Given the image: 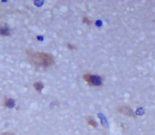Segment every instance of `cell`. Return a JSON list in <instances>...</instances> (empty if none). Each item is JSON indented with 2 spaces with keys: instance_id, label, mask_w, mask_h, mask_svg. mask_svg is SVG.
<instances>
[{
  "instance_id": "6",
  "label": "cell",
  "mask_w": 155,
  "mask_h": 135,
  "mask_svg": "<svg viewBox=\"0 0 155 135\" xmlns=\"http://www.w3.org/2000/svg\"><path fill=\"white\" fill-rule=\"evenodd\" d=\"M82 22L87 25H90L91 23V21L86 17H84L82 18Z\"/></svg>"
},
{
  "instance_id": "8",
  "label": "cell",
  "mask_w": 155,
  "mask_h": 135,
  "mask_svg": "<svg viewBox=\"0 0 155 135\" xmlns=\"http://www.w3.org/2000/svg\"><path fill=\"white\" fill-rule=\"evenodd\" d=\"M0 135H15V133H10V132H6V133H2Z\"/></svg>"
},
{
  "instance_id": "2",
  "label": "cell",
  "mask_w": 155,
  "mask_h": 135,
  "mask_svg": "<svg viewBox=\"0 0 155 135\" xmlns=\"http://www.w3.org/2000/svg\"><path fill=\"white\" fill-rule=\"evenodd\" d=\"M83 78L86 83L91 87H100L103 84V80L101 76L86 73L83 76Z\"/></svg>"
},
{
  "instance_id": "5",
  "label": "cell",
  "mask_w": 155,
  "mask_h": 135,
  "mask_svg": "<svg viewBox=\"0 0 155 135\" xmlns=\"http://www.w3.org/2000/svg\"><path fill=\"white\" fill-rule=\"evenodd\" d=\"M87 123L88 125L91 126L93 128H97L98 127V124L96 121H94L93 119L88 118L87 119Z\"/></svg>"
},
{
  "instance_id": "7",
  "label": "cell",
  "mask_w": 155,
  "mask_h": 135,
  "mask_svg": "<svg viewBox=\"0 0 155 135\" xmlns=\"http://www.w3.org/2000/svg\"><path fill=\"white\" fill-rule=\"evenodd\" d=\"M67 47L69 49V50H73L76 49L75 46H73L71 44H67Z\"/></svg>"
},
{
  "instance_id": "4",
  "label": "cell",
  "mask_w": 155,
  "mask_h": 135,
  "mask_svg": "<svg viewBox=\"0 0 155 135\" xmlns=\"http://www.w3.org/2000/svg\"><path fill=\"white\" fill-rule=\"evenodd\" d=\"M34 85L36 90L39 92H41L42 89H44V85L40 82H37L36 83H34Z\"/></svg>"
},
{
  "instance_id": "1",
  "label": "cell",
  "mask_w": 155,
  "mask_h": 135,
  "mask_svg": "<svg viewBox=\"0 0 155 135\" xmlns=\"http://www.w3.org/2000/svg\"><path fill=\"white\" fill-rule=\"evenodd\" d=\"M28 56L30 63L37 67L48 68L54 63V59L51 54L45 52H30Z\"/></svg>"
},
{
  "instance_id": "3",
  "label": "cell",
  "mask_w": 155,
  "mask_h": 135,
  "mask_svg": "<svg viewBox=\"0 0 155 135\" xmlns=\"http://www.w3.org/2000/svg\"><path fill=\"white\" fill-rule=\"evenodd\" d=\"M118 113L120 114H123L126 116L132 117V118H136V114L134 113L132 109L127 106H123L120 107L117 109Z\"/></svg>"
}]
</instances>
